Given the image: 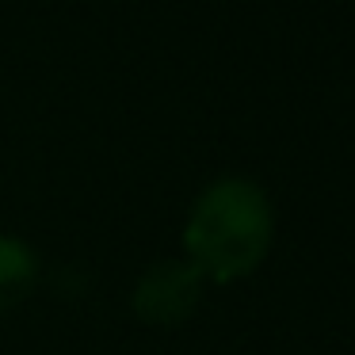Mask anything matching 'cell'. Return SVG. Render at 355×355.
I'll return each mask as SVG.
<instances>
[{"label": "cell", "mask_w": 355, "mask_h": 355, "mask_svg": "<svg viewBox=\"0 0 355 355\" xmlns=\"http://www.w3.org/2000/svg\"><path fill=\"white\" fill-rule=\"evenodd\" d=\"M39 252L24 237L0 233V313L24 306L39 286Z\"/></svg>", "instance_id": "3"}, {"label": "cell", "mask_w": 355, "mask_h": 355, "mask_svg": "<svg viewBox=\"0 0 355 355\" xmlns=\"http://www.w3.org/2000/svg\"><path fill=\"white\" fill-rule=\"evenodd\" d=\"M275 241V207L268 191L245 176L207 184L184 225V260L207 283H237L252 275Z\"/></svg>", "instance_id": "1"}, {"label": "cell", "mask_w": 355, "mask_h": 355, "mask_svg": "<svg viewBox=\"0 0 355 355\" xmlns=\"http://www.w3.org/2000/svg\"><path fill=\"white\" fill-rule=\"evenodd\" d=\"M207 279L191 268L187 260H161L134 283L130 309L138 321L153 329H176L199 309Z\"/></svg>", "instance_id": "2"}]
</instances>
